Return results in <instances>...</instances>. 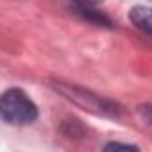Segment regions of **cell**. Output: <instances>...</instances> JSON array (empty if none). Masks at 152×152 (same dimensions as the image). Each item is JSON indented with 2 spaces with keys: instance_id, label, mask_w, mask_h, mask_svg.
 Masks as SVG:
<instances>
[{
  "instance_id": "1",
  "label": "cell",
  "mask_w": 152,
  "mask_h": 152,
  "mask_svg": "<svg viewBox=\"0 0 152 152\" xmlns=\"http://www.w3.org/2000/svg\"><path fill=\"white\" fill-rule=\"evenodd\" d=\"M2 120L13 125H27L38 118V107L29 95L20 88H11L2 95L0 100Z\"/></svg>"
},
{
  "instance_id": "2",
  "label": "cell",
  "mask_w": 152,
  "mask_h": 152,
  "mask_svg": "<svg viewBox=\"0 0 152 152\" xmlns=\"http://www.w3.org/2000/svg\"><path fill=\"white\" fill-rule=\"evenodd\" d=\"M59 90L68 97V99H73L77 104L81 106H86L90 109H93L95 113H104V115H116L118 109L115 104H111L109 100H104L97 95H91L84 90H77V88H68V86H59Z\"/></svg>"
},
{
  "instance_id": "3",
  "label": "cell",
  "mask_w": 152,
  "mask_h": 152,
  "mask_svg": "<svg viewBox=\"0 0 152 152\" xmlns=\"http://www.w3.org/2000/svg\"><path fill=\"white\" fill-rule=\"evenodd\" d=\"M131 22L143 32L152 34V7L145 6H134L129 13Z\"/></svg>"
},
{
  "instance_id": "4",
  "label": "cell",
  "mask_w": 152,
  "mask_h": 152,
  "mask_svg": "<svg viewBox=\"0 0 152 152\" xmlns=\"http://www.w3.org/2000/svg\"><path fill=\"white\" fill-rule=\"evenodd\" d=\"M73 11L77 13L81 18H84V20L95 23V25L111 27V20H109L104 13H100L99 9H95V6H75V4H73Z\"/></svg>"
},
{
  "instance_id": "5",
  "label": "cell",
  "mask_w": 152,
  "mask_h": 152,
  "mask_svg": "<svg viewBox=\"0 0 152 152\" xmlns=\"http://www.w3.org/2000/svg\"><path fill=\"white\" fill-rule=\"evenodd\" d=\"M118 148H125V150H129V148H138V147H134V145H129V143H109V145H106V150H118Z\"/></svg>"
},
{
  "instance_id": "6",
  "label": "cell",
  "mask_w": 152,
  "mask_h": 152,
  "mask_svg": "<svg viewBox=\"0 0 152 152\" xmlns=\"http://www.w3.org/2000/svg\"><path fill=\"white\" fill-rule=\"evenodd\" d=\"M72 2L75 4V6H100L104 0H72Z\"/></svg>"
},
{
  "instance_id": "7",
  "label": "cell",
  "mask_w": 152,
  "mask_h": 152,
  "mask_svg": "<svg viewBox=\"0 0 152 152\" xmlns=\"http://www.w3.org/2000/svg\"><path fill=\"white\" fill-rule=\"evenodd\" d=\"M141 109V113H143V116L147 118V122H148V125H152V107H148V106H143V107H140Z\"/></svg>"
}]
</instances>
